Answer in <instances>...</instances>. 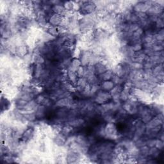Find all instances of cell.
Here are the masks:
<instances>
[{"instance_id":"3","label":"cell","mask_w":164,"mask_h":164,"mask_svg":"<svg viewBox=\"0 0 164 164\" xmlns=\"http://www.w3.org/2000/svg\"><path fill=\"white\" fill-rule=\"evenodd\" d=\"M112 97L110 93L108 92L102 91H98L96 94L95 97V102L97 104H105L107 103L109 99Z\"/></svg>"},{"instance_id":"5","label":"cell","mask_w":164,"mask_h":164,"mask_svg":"<svg viewBox=\"0 0 164 164\" xmlns=\"http://www.w3.org/2000/svg\"><path fill=\"white\" fill-rule=\"evenodd\" d=\"M85 120L80 117H78L77 119H73L68 122V124L70 125L74 129L82 128V127H83V126L85 124Z\"/></svg>"},{"instance_id":"4","label":"cell","mask_w":164,"mask_h":164,"mask_svg":"<svg viewBox=\"0 0 164 164\" xmlns=\"http://www.w3.org/2000/svg\"><path fill=\"white\" fill-rule=\"evenodd\" d=\"M63 19H64V17L60 15L54 13L49 18L48 24L50 26L59 27L63 21Z\"/></svg>"},{"instance_id":"10","label":"cell","mask_w":164,"mask_h":164,"mask_svg":"<svg viewBox=\"0 0 164 164\" xmlns=\"http://www.w3.org/2000/svg\"><path fill=\"white\" fill-rule=\"evenodd\" d=\"M10 106V101L5 96V97H2V112L3 113L4 111L5 112L8 109H9Z\"/></svg>"},{"instance_id":"8","label":"cell","mask_w":164,"mask_h":164,"mask_svg":"<svg viewBox=\"0 0 164 164\" xmlns=\"http://www.w3.org/2000/svg\"><path fill=\"white\" fill-rule=\"evenodd\" d=\"M81 62L79 59L77 58H74L71 60V65L68 69V70H71L72 71L77 72L78 69L81 66Z\"/></svg>"},{"instance_id":"9","label":"cell","mask_w":164,"mask_h":164,"mask_svg":"<svg viewBox=\"0 0 164 164\" xmlns=\"http://www.w3.org/2000/svg\"><path fill=\"white\" fill-rule=\"evenodd\" d=\"M76 2H64L63 3V6H64V8L69 12H72L75 8Z\"/></svg>"},{"instance_id":"6","label":"cell","mask_w":164,"mask_h":164,"mask_svg":"<svg viewBox=\"0 0 164 164\" xmlns=\"http://www.w3.org/2000/svg\"><path fill=\"white\" fill-rule=\"evenodd\" d=\"M46 32L48 33L49 35H51L52 37H55V39L57 37H58L60 35V32L57 27H53L49 25V26H47L46 28Z\"/></svg>"},{"instance_id":"11","label":"cell","mask_w":164,"mask_h":164,"mask_svg":"<svg viewBox=\"0 0 164 164\" xmlns=\"http://www.w3.org/2000/svg\"><path fill=\"white\" fill-rule=\"evenodd\" d=\"M163 141H161V140H160V139H159V140H157L156 144H155V147L160 150V149H162L163 148Z\"/></svg>"},{"instance_id":"1","label":"cell","mask_w":164,"mask_h":164,"mask_svg":"<svg viewBox=\"0 0 164 164\" xmlns=\"http://www.w3.org/2000/svg\"><path fill=\"white\" fill-rule=\"evenodd\" d=\"M118 133L119 132L115 124L108 122L104 127V134L110 139H116L118 137Z\"/></svg>"},{"instance_id":"2","label":"cell","mask_w":164,"mask_h":164,"mask_svg":"<svg viewBox=\"0 0 164 164\" xmlns=\"http://www.w3.org/2000/svg\"><path fill=\"white\" fill-rule=\"evenodd\" d=\"M35 136V129L33 127H29L22 133L19 141L23 144L30 142Z\"/></svg>"},{"instance_id":"7","label":"cell","mask_w":164,"mask_h":164,"mask_svg":"<svg viewBox=\"0 0 164 164\" xmlns=\"http://www.w3.org/2000/svg\"><path fill=\"white\" fill-rule=\"evenodd\" d=\"M114 87V83L113 81L108 80L104 81L102 83V89L103 91L108 92L111 91Z\"/></svg>"}]
</instances>
